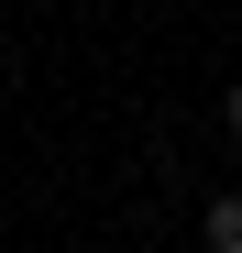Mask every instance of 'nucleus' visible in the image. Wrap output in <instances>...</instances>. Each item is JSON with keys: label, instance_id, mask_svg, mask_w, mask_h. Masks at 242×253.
I'll list each match as a JSON object with an SVG mask.
<instances>
[{"label": "nucleus", "instance_id": "f257e3e1", "mask_svg": "<svg viewBox=\"0 0 242 253\" xmlns=\"http://www.w3.org/2000/svg\"><path fill=\"white\" fill-rule=\"evenodd\" d=\"M209 253H242V198H209Z\"/></svg>", "mask_w": 242, "mask_h": 253}, {"label": "nucleus", "instance_id": "f03ea898", "mask_svg": "<svg viewBox=\"0 0 242 253\" xmlns=\"http://www.w3.org/2000/svg\"><path fill=\"white\" fill-rule=\"evenodd\" d=\"M231 143H242V77H231Z\"/></svg>", "mask_w": 242, "mask_h": 253}]
</instances>
